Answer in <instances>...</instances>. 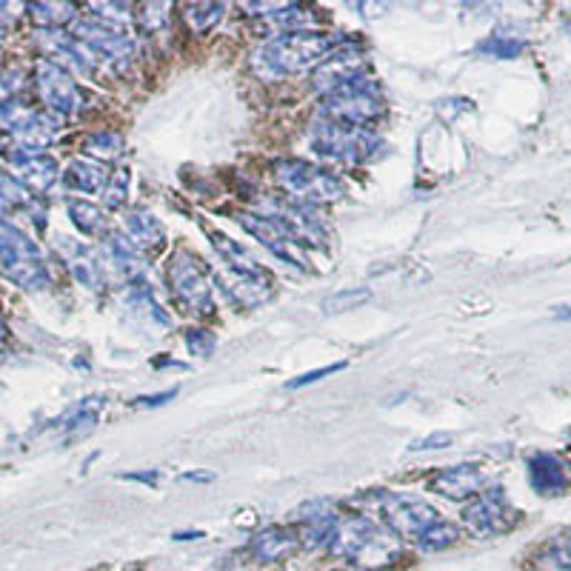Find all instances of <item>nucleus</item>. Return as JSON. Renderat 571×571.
<instances>
[{"mask_svg": "<svg viewBox=\"0 0 571 571\" xmlns=\"http://www.w3.org/2000/svg\"><path fill=\"white\" fill-rule=\"evenodd\" d=\"M529 481L537 495L554 497V495H563L565 486H569L571 481V474H569V466H565L558 454L535 452L529 457Z\"/></svg>", "mask_w": 571, "mask_h": 571, "instance_id": "obj_19", "label": "nucleus"}, {"mask_svg": "<svg viewBox=\"0 0 571 571\" xmlns=\"http://www.w3.org/2000/svg\"><path fill=\"white\" fill-rule=\"evenodd\" d=\"M9 163L23 188H35V192H46L52 183L57 181V163L50 154H29L21 149L9 152Z\"/></svg>", "mask_w": 571, "mask_h": 571, "instance_id": "obj_20", "label": "nucleus"}, {"mask_svg": "<svg viewBox=\"0 0 571 571\" xmlns=\"http://www.w3.org/2000/svg\"><path fill=\"white\" fill-rule=\"evenodd\" d=\"M29 201L26 188L14 181L12 174L0 172V209H12V206H23Z\"/></svg>", "mask_w": 571, "mask_h": 571, "instance_id": "obj_36", "label": "nucleus"}, {"mask_svg": "<svg viewBox=\"0 0 571 571\" xmlns=\"http://www.w3.org/2000/svg\"><path fill=\"white\" fill-rule=\"evenodd\" d=\"M18 89H21V80H18V75H12V72H7V75H0V106L9 104V100H12V95Z\"/></svg>", "mask_w": 571, "mask_h": 571, "instance_id": "obj_41", "label": "nucleus"}, {"mask_svg": "<svg viewBox=\"0 0 571 571\" xmlns=\"http://www.w3.org/2000/svg\"><path fill=\"white\" fill-rule=\"evenodd\" d=\"M126 231H129V240L138 246L140 251H158L166 244V229L152 212L147 209H129L123 217Z\"/></svg>", "mask_w": 571, "mask_h": 571, "instance_id": "obj_22", "label": "nucleus"}, {"mask_svg": "<svg viewBox=\"0 0 571 571\" xmlns=\"http://www.w3.org/2000/svg\"><path fill=\"white\" fill-rule=\"evenodd\" d=\"M274 183H278L294 203H300V206L337 203L346 195V183H343L337 174L306 161L274 163Z\"/></svg>", "mask_w": 571, "mask_h": 571, "instance_id": "obj_4", "label": "nucleus"}, {"mask_svg": "<svg viewBox=\"0 0 571 571\" xmlns=\"http://www.w3.org/2000/svg\"><path fill=\"white\" fill-rule=\"evenodd\" d=\"M215 283H220V289L235 300L237 306L244 309L260 306V303H266L274 292L272 274L266 272L263 266H258V269L224 266V269L215 274Z\"/></svg>", "mask_w": 571, "mask_h": 571, "instance_id": "obj_12", "label": "nucleus"}, {"mask_svg": "<svg viewBox=\"0 0 571 571\" xmlns=\"http://www.w3.org/2000/svg\"><path fill=\"white\" fill-rule=\"evenodd\" d=\"M169 286L174 298L192 312L209 314L215 309V274L206 269L195 251L177 249L169 260Z\"/></svg>", "mask_w": 571, "mask_h": 571, "instance_id": "obj_8", "label": "nucleus"}, {"mask_svg": "<svg viewBox=\"0 0 571 571\" xmlns=\"http://www.w3.org/2000/svg\"><path fill=\"white\" fill-rule=\"evenodd\" d=\"M32 18L41 26H57V23H66L75 18V7L72 3H35L32 7Z\"/></svg>", "mask_w": 571, "mask_h": 571, "instance_id": "obj_33", "label": "nucleus"}, {"mask_svg": "<svg viewBox=\"0 0 571 571\" xmlns=\"http://www.w3.org/2000/svg\"><path fill=\"white\" fill-rule=\"evenodd\" d=\"M269 217H274L280 226H283L289 235H292L294 244L303 249V246H323L326 244V229L317 217L309 212V206H300L294 201H280L274 203Z\"/></svg>", "mask_w": 571, "mask_h": 571, "instance_id": "obj_16", "label": "nucleus"}, {"mask_svg": "<svg viewBox=\"0 0 571 571\" xmlns=\"http://www.w3.org/2000/svg\"><path fill=\"white\" fill-rule=\"evenodd\" d=\"M212 237V246L217 249V255L224 258L226 266H240V269H258V260L251 258L249 251L244 249V246L237 244V240H231V237H226L224 231H209Z\"/></svg>", "mask_w": 571, "mask_h": 571, "instance_id": "obj_27", "label": "nucleus"}, {"mask_svg": "<svg viewBox=\"0 0 571 571\" xmlns=\"http://www.w3.org/2000/svg\"><path fill=\"white\" fill-rule=\"evenodd\" d=\"M328 551L348 563L386 565L398 558L400 546L369 517H352L337 522L335 535L328 540Z\"/></svg>", "mask_w": 571, "mask_h": 571, "instance_id": "obj_2", "label": "nucleus"}, {"mask_svg": "<svg viewBox=\"0 0 571 571\" xmlns=\"http://www.w3.org/2000/svg\"><path fill=\"white\" fill-rule=\"evenodd\" d=\"M357 503H369L371 509L380 515L386 529L395 537H414V540H418L420 531L429 529L434 520H440L438 511H434L423 497L386 492V488L369 492V495H363Z\"/></svg>", "mask_w": 571, "mask_h": 571, "instance_id": "obj_6", "label": "nucleus"}, {"mask_svg": "<svg viewBox=\"0 0 571 571\" xmlns=\"http://www.w3.org/2000/svg\"><path fill=\"white\" fill-rule=\"evenodd\" d=\"M215 335H212L209 328H192V332H186V346L192 355L197 357H209L212 352H215Z\"/></svg>", "mask_w": 571, "mask_h": 571, "instance_id": "obj_37", "label": "nucleus"}, {"mask_svg": "<svg viewBox=\"0 0 571 571\" xmlns=\"http://www.w3.org/2000/svg\"><path fill=\"white\" fill-rule=\"evenodd\" d=\"M477 52L488 57H500V61H511V57H517L522 52V41H517V37L495 35V37H488V41H483L481 46H477Z\"/></svg>", "mask_w": 571, "mask_h": 571, "instance_id": "obj_34", "label": "nucleus"}, {"mask_svg": "<svg viewBox=\"0 0 571 571\" xmlns=\"http://www.w3.org/2000/svg\"><path fill=\"white\" fill-rule=\"evenodd\" d=\"M166 9V3H143V7H138L134 21H138L140 32H143V35H158V32H163L169 23Z\"/></svg>", "mask_w": 571, "mask_h": 571, "instance_id": "obj_31", "label": "nucleus"}, {"mask_svg": "<svg viewBox=\"0 0 571 571\" xmlns=\"http://www.w3.org/2000/svg\"><path fill=\"white\" fill-rule=\"evenodd\" d=\"M0 274L23 289H43L50 283V272L35 240L7 220H0Z\"/></svg>", "mask_w": 571, "mask_h": 571, "instance_id": "obj_5", "label": "nucleus"}, {"mask_svg": "<svg viewBox=\"0 0 571 571\" xmlns=\"http://www.w3.org/2000/svg\"><path fill=\"white\" fill-rule=\"evenodd\" d=\"M483 483H486V474L477 466H449L440 468L429 477V492L434 495H443L449 500H472L474 495H481Z\"/></svg>", "mask_w": 571, "mask_h": 571, "instance_id": "obj_17", "label": "nucleus"}, {"mask_svg": "<svg viewBox=\"0 0 571 571\" xmlns=\"http://www.w3.org/2000/svg\"><path fill=\"white\" fill-rule=\"evenodd\" d=\"M363 69H366V57H363V52L355 50V46H348V43H343V46H337V50L314 69L312 86L321 91V95H328V91L341 89V86L363 77Z\"/></svg>", "mask_w": 571, "mask_h": 571, "instance_id": "obj_14", "label": "nucleus"}, {"mask_svg": "<svg viewBox=\"0 0 571 571\" xmlns=\"http://www.w3.org/2000/svg\"><path fill=\"white\" fill-rule=\"evenodd\" d=\"M246 9H255V35L258 37H283L292 32H303V26H312V12L306 7L294 3H249Z\"/></svg>", "mask_w": 571, "mask_h": 571, "instance_id": "obj_15", "label": "nucleus"}, {"mask_svg": "<svg viewBox=\"0 0 571 571\" xmlns=\"http://www.w3.org/2000/svg\"><path fill=\"white\" fill-rule=\"evenodd\" d=\"M69 215L75 220V226L84 235H100L106 229V217L104 212L95 206V203H86V201H69Z\"/></svg>", "mask_w": 571, "mask_h": 571, "instance_id": "obj_29", "label": "nucleus"}, {"mask_svg": "<svg viewBox=\"0 0 571 571\" xmlns=\"http://www.w3.org/2000/svg\"><path fill=\"white\" fill-rule=\"evenodd\" d=\"M66 181L72 183L75 188L86 192V195H95V192H104L106 183H109V172L100 161H72L69 172H66Z\"/></svg>", "mask_w": 571, "mask_h": 571, "instance_id": "obj_25", "label": "nucleus"}, {"mask_svg": "<svg viewBox=\"0 0 571 571\" xmlns=\"http://www.w3.org/2000/svg\"><path fill=\"white\" fill-rule=\"evenodd\" d=\"M452 443V434L446 432H438V434H429V438L423 440H414L411 443V452H432V449H443Z\"/></svg>", "mask_w": 571, "mask_h": 571, "instance_id": "obj_40", "label": "nucleus"}, {"mask_svg": "<svg viewBox=\"0 0 571 571\" xmlns=\"http://www.w3.org/2000/svg\"><path fill=\"white\" fill-rule=\"evenodd\" d=\"M84 147L91 158H98V161H112V158H118V154L123 152V138H120L118 132H95L86 138Z\"/></svg>", "mask_w": 571, "mask_h": 571, "instance_id": "obj_30", "label": "nucleus"}, {"mask_svg": "<svg viewBox=\"0 0 571 571\" xmlns=\"http://www.w3.org/2000/svg\"><path fill=\"white\" fill-rule=\"evenodd\" d=\"M237 224L244 226V231H249L255 240H260V244L266 246V249L272 251V255H278L280 260H286V263H292L294 269H306V258H303V249H300L298 244L292 240V235L283 229V226L274 220V217L269 215H251V212H240V215L235 217Z\"/></svg>", "mask_w": 571, "mask_h": 571, "instance_id": "obj_13", "label": "nucleus"}, {"mask_svg": "<svg viewBox=\"0 0 571 571\" xmlns=\"http://www.w3.org/2000/svg\"><path fill=\"white\" fill-rule=\"evenodd\" d=\"M186 481H209V474H186Z\"/></svg>", "mask_w": 571, "mask_h": 571, "instance_id": "obj_43", "label": "nucleus"}, {"mask_svg": "<svg viewBox=\"0 0 571 571\" xmlns=\"http://www.w3.org/2000/svg\"><path fill=\"white\" fill-rule=\"evenodd\" d=\"M323 118L332 123L357 126L366 129L384 115V100H380V89L369 77H357L352 84L341 86V89L328 91L326 100L321 106Z\"/></svg>", "mask_w": 571, "mask_h": 571, "instance_id": "obj_7", "label": "nucleus"}, {"mask_svg": "<svg viewBox=\"0 0 571 571\" xmlns=\"http://www.w3.org/2000/svg\"><path fill=\"white\" fill-rule=\"evenodd\" d=\"M343 366H346V363H332V366H323V369L306 371V375H300L298 380H292L289 389H300V386H306V384H317V380H323L326 375H335V371H341Z\"/></svg>", "mask_w": 571, "mask_h": 571, "instance_id": "obj_39", "label": "nucleus"}, {"mask_svg": "<svg viewBox=\"0 0 571 571\" xmlns=\"http://www.w3.org/2000/svg\"><path fill=\"white\" fill-rule=\"evenodd\" d=\"M298 546L300 537L294 531L283 529V526H269L258 537H251L249 551L251 558L260 560V563H278V560L289 558L292 551H298Z\"/></svg>", "mask_w": 571, "mask_h": 571, "instance_id": "obj_21", "label": "nucleus"}, {"mask_svg": "<svg viewBox=\"0 0 571 571\" xmlns=\"http://www.w3.org/2000/svg\"><path fill=\"white\" fill-rule=\"evenodd\" d=\"M371 300V292L369 289H343V292L332 294V298L323 300V309H326L328 314H341V312H348V309H357L363 306V303H369Z\"/></svg>", "mask_w": 571, "mask_h": 571, "instance_id": "obj_32", "label": "nucleus"}, {"mask_svg": "<svg viewBox=\"0 0 571 571\" xmlns=\"http://www.w3.org/2000/svg\"><path fill=\"white\" fill-rule=\"evenodd\" d=\"M174 395H177V389L163 391V395H154V398H140L138 406H161V403H166L169 398H174Z\"/></svg>", "mask_w": 571, "mask_h": 571, "instance_id": "obj_42", "label": "nucleus"}, {"mask_svg": "<svg viewBox=\"0 0 571 571\" xmlns=\"http://www.w3.org/2000/svg\"><path fill=\"white\" fill-rule=\"evenodd\" d=\"M314 154H321L326 161L346 163V166H357V163H369L384 154V140L371 134L369 129H357V126H343L323 120L309 134Z\"/></svg>", "mask_w": 571, "mask_h": 571, "instance_id": "obj_3", "label": "nucleus"}, {"mask_svg": "<svg viewBox=\"0 0 571 571\" xmlns=\"http://www.w3.org/2000/svg\"><path fill=\"white\" fill-rule=\"evenodd\" d=\"M546 560L558 571H571V537L551 543L549 551H546Z\"/></svg>", "mask_w": 571, "mask_h": 571, "instance_id": "obj_38", "label": "nucleus"}, {"mask_svg": "<svg viewBox=\"0 0 571 571\" xmlns=\"http://www.w3.org/2000/svg\"><path fill=\"white\" fill-rule=\"evenodd\" d=\"M61 251H63V260H66V266L72 269L77 283L89 286V289H100V278H104V272H100L98 258H95L86 246L72 244L69 237H61Z\"/></svg>", "mask_w": 571, "mask_h": 571, "instance_id": "obj_23", "label": "nucleus"}, {"mask_svg": "<svg viewBox=\"0 0 571 571\" xmlns=\"http://www.w3.org/2000/svg\"><path fill=\"white\" fill-rule=\"evenodd\" d=\"M226 7L224 3H188L183 7V18H186L188 29L195 32V35H206L217 23L224 21Z\"/></svg>", "mask_w": 571, "mask_h": 571, "instance_id": "obj_26", "label": "nucleus"}, {"mask_svg": "<svg viewBox=\"0 0 571 571\" xmlns=\"http://www.w3.org/2000/svg\"><path fill=\"white\" fill-rule=\"evenodd\" d=\"M457 526H452V522L446 520H434L429 529H423L418 535V546L423 551H443L449 549V546L457 543Z\"/></svg>", "mask_w": 571, "mask_h": 571, "instance_id": "obj_28", "label": "nucleus"}, {"mask_svg": "<svg viewBox=\"0 0 571 571\" xmlns=\"http://www.w3.org/2000/svg\"><path fill=\"white\" fill-rule=\"evenodd\" d=\"M126 192H129V169H115V174L104 188V203L109 209H120L126 201Z\"/></svg>", "mask_w": 571, "mask_h": 571, "instance_id": "obj_35", "label": "nucleus"}, {"mask_svg": "<svg viewBox=\"0 0 571 571\" xmlns=\"http://www.w3.org/2000/svg\"><path fill=\"white\" fill-rule=\"evenodd\" d=\"M106 251H109V260L115 263V269H118L126 280H138L140 274L147 272L143 251H140L126 235H118V231L109 235V240H106Z\"/></svg>", "mask_w": 571, "mask_h": 571, "instance_id": "obj_24", "label": "nucleus"}, {"mask_svg": "<svg viewBox=\"0 0 571 571\" xmlns=\"http://www.w3.org/2000/svg\"><path fill=\"white\" fill-rule=\"evenodd\" d=\"M337 46H343L341 37L303 29V32H292V35H283L278 41L266 43L263 50L255 52L251 66H255L258 77H263V80L306 75V72L317 69Z\"/></svg>", "mask_w": 571, "mask_h": 571, "instance_id": "obj_1", "label": "nucleus"}, {"mask_svg": "<svg viewBox=\"0 0 571 571\" xmlns=\"http://www.w3.org/2000/svg\"><path fill=\"white\" fill-rule=\"evenodd\" d=\"M37 43L43 46V52L50 57H55L52 63H57V66H69L72 72H77V75L89 77L91 72H95V57H91V52L86 50L84 43L75 41V37L63 35V32H41V37H37Z\"/></svg>", "mask_w": 571, "mask_h": 571, "instance_id": "obj_18", "label": "nucleus"}, {"mask_svg": "<svg viewBox=\"0 0 571 571\" xmlns=\"http://www.w3.org/2000/svg\"><path fill=\"white\" fill-rule=\"evenodd\" d=\"M463 522L468 526V531L477 537H497L506 535L509 529H515L517 511L511 509L503 488H486L481 495H474L463 509Z\"/></svg>", "mask_w": 571, "mask_h": 571, "instance_id": "obj_9", "label": "nucleus"}, {"mask_svg": "<svg viewBox=\"0 0 571 571\" xmlns=\"http://www.w3.org/2000/svg\"><path fill=\"white\" fill-rule=\"evenodd\" d=\"M35 84L41 91V100L50 106L55 115H77L84 109V95L77 89V84L69 77V72L61 69L57 63L41 61L35 66Z\"/></svg>", "mask_w": 571, "mask_h": 571, "instance_id": "obj_11", "label": "nucleus"}, {"mask_svg": "<svg viewBox=\"0 0 571 571\" xmlns=\"http://www.w3.org/2000/svg\"><path fill=\"white\" fill-rule=\"evenodd\" d=\"M75 41H80L86 50L100 55L118 69H126L134 57V41L129 37V32L120 26H109L104 21H95V18H84V21L75 23Z\"/></svg>", "mask_w": 571, "mask_h": 571, "instance_id": "obj_10", "label": "nucleus"}]
</instances>
